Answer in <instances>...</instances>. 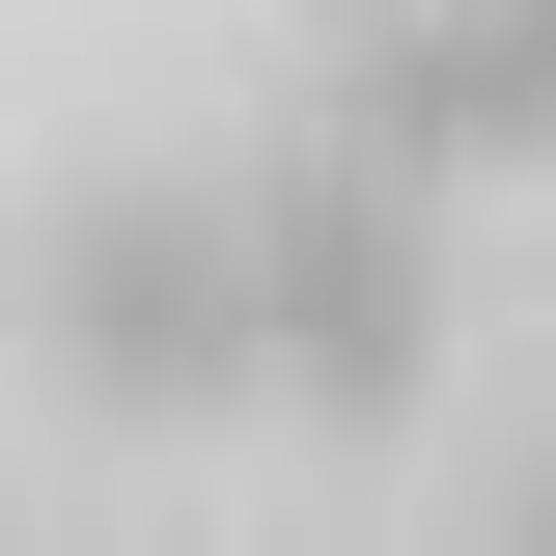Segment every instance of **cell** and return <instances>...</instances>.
<instances>
[{
	"mask_svg": "<svg viewBox=\"0 0 556 556\" xmlns=\"http://www.w3.org/2000/svg\"><path fill=\"white\" fill-rule=\"evenodd\" d=\"M28 362L112 417H251V195H195V167H84L56 223H28Z\"/></svg>",
	"mask_w": 556,
	"mask_h": 556,
	"instance_id": "obj_1",
	"label": "cell"
},
{
	"mask_svg": "<svg viewBox=\"0 0 556 556\" xmlns=\"http://www.w3.org/2000/svg\"><path fill=\"white\" fill-rule=\"evenodd\" d=\"M251 362L306 417H417V390H445V251H417L390 167H334V139L251 167Z\"/></svg>",
	"mask_w": 556,
	"mask_h": 556,
	"instance_id": "obj_2",
	"label": "cell"
},
{
	"mask_svg": "<svg viewBox=\"0 0 556 556\" xmlns=\"http://www.w3.org/2000/svg\"><path fill=\"white\" fill-rule=\"evenodd\" d=\"M334 167H390V195L556 167V0H362L334 28Z\"/></svg>",
	"mask_w": 556,
	"mask_h": 556,
	"instance_id": "obj_3",
	"label": "cell"
},
{
	"mask_svg": "<svg viewBox=\"0 0 556 556\" xmlns=\"http://www.w3.org/2000/svg\"><path fill=\"white\" fill-rule=\"evenodd\" d=\"M473 556H556V473H501V501H473Z\"/></svg>",
	"mask_w": 556,
	"mask_h": 556,
	"instance_id": "obj_4",
	"label": "cell"
}]
</instances>
